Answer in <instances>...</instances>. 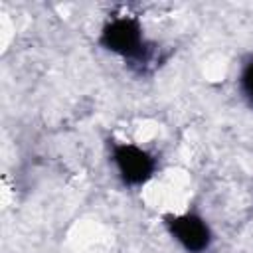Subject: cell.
<instances>
[{"label": "cell", "instance_id": "1", "mask_svg": "<svg viewBox=\"0 0 253 253\" xmlns=\"http://www.w3.org/2000/svg\"><path fill=\"white\" fill-rule=\"evenodd\" d=\"M101 43L126 57V59H140L142 51H144V40H142V30L140 24L134 18L128 16H121L111 20L101 34Z\"/></svg>", "mask_w": 253, "mask_h": 253}, {"label": "cell", "instance_id": "2", "mask_svg": "<svg viewBox=\"0 0 253 253\" xmlns=\"http://www.w3.org/2000/svg\"><path fill=\"white\" fill-rule=\"evenodd\" d=\"M113 160L125 184L138 186L146 182L154 170V160L148 152L132 144H117L113 148Z\"/></svg>", "mask_w": 253, "mask_h": 253}, {"label": "cell", "instance_id": "3", "mask_svg": "<svg viewBox=\"0 0 253 253\" xmlns=\"http://www.w3.org/2000/svg\"><path fill=\"white\" fill-rule=\"evenodd\" d=\"M170 233L176 237V241L182 243L184 249L190 253H202L210 247L211 233L206 225V221L198 215H178L166 219Z\"/></svg>", "mask_w": 253, "mask_h": 253}, {"label": "cell", "instance_id": "4", "mask_svg": "<svg viewBox=\"0 0 253 253\" xmlns=\"http://www.w3.org/2000/svg\"><path fill=\"white\" fill-rule=\"evenodd\" d=\"M241 87H243V93L247 95V99L251 101L253 105V61L245 65L243 69V75H241Z\"/></svg>", "mask_w": 253, "mask_h": 253}]
</instances>
